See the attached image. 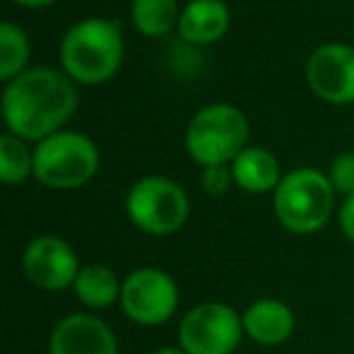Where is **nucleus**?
<instances>
[{
	"instance_id": "f257e3e1",
	"label": "nucleus",
	"mask_w": 354,
	"mask_h": 354,
	"mask_svg": "<svg viewBox=\"0 0 354 354\" xmlns=\"http://www.w3.org/2000/svg\"><path fill=\"white\" fill-rule=\"evenodd\" d=\"M78 83L64 71L35 66L6 83L3 119L10 133L25 141H44L61 131L71 114L78 109Z\"/></svg>"
},
{
	"instance_id": "f03ea898",
	"label": "nucleus",
	"mask_w": 354,
	"mask_h": 354,
	"mask_svg": "<svg viewBox=\"0 0 354 354\" xmlns=\"http://www.w3.org/2000/svg\"><path fill=\"white\" fill-rule=\"evenodd\" d=\"M61 71L78 85H102L117 75L124 61V39L117 22L85 17L64 35Z\"/></svg>"
},
{
	"instance_id": "7ed1b4c3",
	"label": "nucleus",
	"mask_w": 354,
	"mask_h": 354,
	"mask_svg": "<svg viewBox=\"0 0 354 354\" xmlns=\"http://www.w3.org/2000/svg\"><path fill=\"white\" fill-rule=\"evenodd\" d=\"M335 187L328 172L296 167L281 177L274 189L277 221L296 236L318 233L335 212Z\"/></svg>"
},
{
	"instance_id": "20e7f679",
	"label": "nucleus",
	"mask_w": 354,
	"mask_h": 354,
	"mask_svg": "<svg viewBox=\"0 0 354 354\" xmlns=\"http://www.w3.org/2000/svg\"><path fill=\"white\" fill-rule=\"evenodd\" d=\"M250 124L243 109L228 102L202 107L187 124L185 151L197 165H231L248 148Z\"/></svg>"
},
{
	"instance_id": "39448f33",
	"label": "nucleus",
	"mask_w": 354,
	"mask_h": 354,
	"mask_svg": "<svg viewBox=\"0 0 354 354\" xmlns=\"http://www.w3.org/2000/svg\"><path fill=\"white\" fill-rule=\"evenodd\" d=\"M100 170V148L88 133L61 131L35 148V180L51 189H78Z\"/></svg>"
},
{
	"instance_id": "423d86ee",
	"label": "nucleus",
	"mask_w": 354,
	"mask_h": 354,
	"mask_svg": "<svg viewBox=\"0 0 354 354\" xmlns=\"http://www.w3.org/2000/svg\"><path fill=\"white\" fill-rule=\"evenodd\" d=\"M127 216L146 236H172L187 223L189 197L167 177H141L127 194Z\"/></svg>"
},
{
	"instance_id": "0eeeda50",
	"label": "nucleus",
	"mask_w": 354,
	"mask_h": 354,
	"mask_svg": "<svg viewBox=\"0 0 354 354\" xmlns=\"http://www.w3.org/2000/svg\"><path fill=\"white\" fill-rule=\"evenodd\" d=\"M243 333V315L226 304L207 301L187 310L183 318L180 344L187 354H231Z\"/></svg>"
},
{
	"instance_id": "6e6552de",
	"label": "nucleus",
	"mask_w": 354,
	"mask_h": 354,
	"mask_svg": "<svg viewBox=\"0 0 354 354\" xmlns=\"http://www.w3.org/2000/svg\"><path fill=\"white\" fill-rule=\"evenodd\" d=\"M119 304L133 323L153 328L172 318L180 304V291L167 272L156 267H141L122 281Z\"/></svg>"
},
{
	"instance_id": "1a4fd4ad",
	"label": "nucleus",
	"mask_w": 354,
	"mask_h": 354,
	"mask_svg": "<svg viewBox=\"0 0 354 354\" xmlns=\"http://www.w3.org/2000/svg\"><path fill=\"white\" fill-rule=\"evenodd\" d=\"M306 83L310 93L328 104L354 102V46L323 44L306 61Z\"/></svg>"
},
{
	"instance_id": "9d476101",
	"label": "nucleus",
	"mask_w": 354,
	"mask_h": 354,
	"mask_svg": "<svg viewBox=\"0 0 354 354\" xmlns=\"http://www.w3.org/2000/svg\"><path fill=\"white\" fill-rule=\"evenodd\" d=\"M22 272L44 291H64L73 286L80 272L75 250L59 236H39L22 252Z\"/></svg>"
},
{
	"instance_id": "9b49d317",
	"label": "nucleus",
	"mask_w": 354,
	"mask_h": 354,
	"mask_svg": "<svg viewBox=\"0 0 354 354\" xmlns=\"http://www.w3.org/2000/svg\"><path fill=\"white\" fill-rule=\"evenodd\" d=\"M49 354H117V339L95 315L71 313L51 330Z\"/></svg>"
},
{
	"instance_id": "f8f14e48",
	"label": "nucleus",
	"mask_w": 354,
	"mask_h": 354,
	"mask_svg": "<svg viewBox=\"0 0 354 354\" xmlns=\"http://www.w3.org/2000/svg\"><path fill=\"white\" fill-rule=\"evenodd\" d=\"M231 27V10L223 0H189L183 8L177 35L185 44L209 46L223 39Z\"/></svg>"
},
{
	"instance_id": "ddd939ff",
	"label": "nucleus",
	"mask_w": 354,
	"mask_h": 354,
	"mask_svg": "<svg viewBox=\"0 0 354 354\" xmlns=\"http://www.w3.org/2000/svg\"><path fill=\"white\" fill-rule=\"evenodd\" d=\"M243 328L257 344L274 347L294 333V313L284 301L260 299L243 313Z\"/></svg>"
},
{
	"instance_id": "4468645a",
	"label": "nucleus",
	"mask_w": 354,
	"mask_h": 354,
	"mask_svg": "<svg viewBox=\"0 0 354 354\" xmlns=\"http://www.w3.org/2000/svg\"><path fill=\"white\" fill-rule=\"evenodd\" d=\"M231 170L238 187L250 194L274 192L284 177L279 170V160L262 146H248L243 153H238V158L231 162Z\"/></svg>"
},
{
	"instance_id": "2eb2a0df",
	"label": "nucleus",
	"mask_w": 354,
	"mask_h": 354,
	"mask_svg": "<svg viewBox=\"0 0 354 354\" xmlns=\"http://www.w3.org/2000/svg\"><path fill=\"white\" fill-rule=\"evenodd\" d=\"M78 301L88 308H109L114 301L122 299V281L107 265L80 267L73 286Z\"/></svg>"
},
{
	"instance_id": "dca6fc26",
	"label": "nucleus",
	"mask_w": 354,
	"mask_h": 354,
	"mask_svg": "<svg viewBox=\"0 0 354 354\" xmlns=\"http://www.w3.org/2000/svg\"><path fill=\"white\" fill-rule=\"evenodd\" d=\"M131 22L143 37L160 39L180 25V3L177 0H131Z\"/></svg>"
},
{
	"instance_id": "f3484780",
	"label": "nucleus",
	"mask_w": 354,
	"mask_h": 354,
	"mask_svg": "<svg viewBox=\"0 0 354 354\" xmlns=\"http://www.w3.org/2000/svg\"><path fill=\"white\" fill-rule=\"evenodd\" d=\"M35 177V151H30L25 138L15 133L0 136V180L6 185H20Z\"/></svg>"
},
{
	"instance_id": "a211bd4d",
	"label": "nucleus",
	"mask_w": 354,
	"mask_h": 354,
	"mask_svg": "<svg viewBox=\"0 0 354 354\" xmlns=\"http://www.w3.org/2000/svg\"><path fill=\"white\" fill-rule=\"evenodd\" d=\"M30 54L32 49L25 30L12 22H3L0 25V80L10 83L12 78L25 73Z\"/></svg>"
},
{
	"instance_id": "6ab92c4d",
	"label": "nucleus",
	"mask_w": 354,
	"mask_h": 354,
	"mask_svg": "<svg viewBox=\"0 0 354 354\" xmlns=\"http://www.w3.org/2000/svg\"><path fill=\"white\" fill-rule=\"evenodd\" d=\"M330 183H333L335 192L342 197H352L354 194V151L339 153L328 170Z\"/></svg>"
},
{
	"instance_id": "aec40b11",
	"label": "nucleus",
	"mask_w": 354,
	"mask_h": 354,
	"mask_svg": "<svg viewBox=\"0 0 354 354\" xmlns=\"http://www.w3.org/2000/svg\"><path fill=\"white\" fill-rule=\"evenodd\" d=\"M231 185H236L233 180V170L231 165H212V167H204V175H202V187L204 192H209L212 197H221L231 189Z\"/></svg>"
},
{
	"instance_id": "412c9836",
	"label": "nucleus",
	"mask_w": 354,
	"mask_h": 354,
	"mask_svg": "<svg viewBox=\"0 0 354 354\" xmlns=\"http://www.w3.org/2000/svg\"><path fill=\"white\" fill-rule=\"evenodd\" d=\"M339 228L347 236V241L354 243V194L344 197L342 207H339Z\"/></svg>"
},
{
	"instance_id": "4be33fe9",
	"label": "nucleus",
	"mask_w": 354,
	"mask_h": 354,
	"mask_svg": "<svg viewBox=\"0 0 354 354\" xmlns=\"http://www.w3.org/2000/svg\"><path fill=\"white\" fill-rule=\"evenodd\" d=\"M12 3L20 8H27V10H41V8L54 6L56 0H12Z\"/></svg>"
},
{
	"instance_id": "5701e85b",
	"label": "nucleus",
	"mask_w": 354,
	"mask_h": 354,
	"mask_svg": "<svg viewBox=\"0 0 354 354\" xmlns=\"http://www.w3.org/2000/svg\"><path fill=\"white\" fill-rule=\"evenodd\" d=\"M153 354H187L185 349H172V347H165V349H156Z\"/></svg>"
}]
</instances>
